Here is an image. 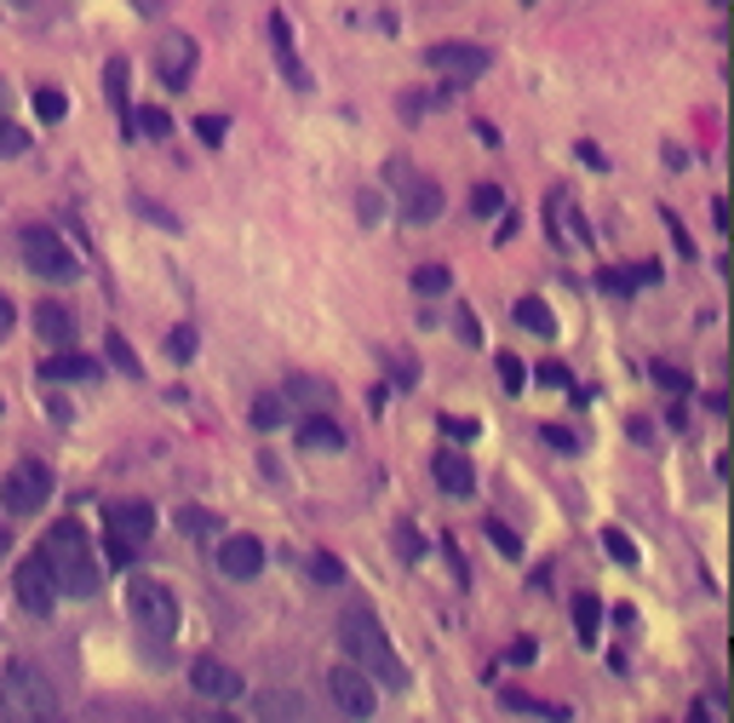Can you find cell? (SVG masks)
Wrapping results in <instances>:
<instances>
[{"label": "cell", "instance_id": "cell-1", "mask_svg": "<svg viewBox=\"0 0 734 723\" xmlns=\"http://www.w3.org/2000/svg\"><path fill=\"white\" fill-rule=\"evenodd\" d=\"M339 643H345L350 666L373 678V689H408V671H402V660H396V649H391V637H385L373 609H345Z\"/></svg>", "mask_w": 734, "mask_h": 723}, {"label": "cell", "instance_id": "cell-2", "mask_svg": "<svg viewBox=\"0 0 734 723\" xmlns=\"http://www.w3.org/2000/svg\"><path fill=\"white\" fill-rule=\"evenodd\" d=\"M41 557H46V568H53V580H58V597H92L98 591V557H92V540H87V529L75 517L46 529Z\"/></svg>", "mask_w": 734, "mask_h": 723}, {"label": "cell", "instance_id": "cell-3", "mask_svg": "<svg viewBox=\"0 0 734 723\" xmlns=\"http://www.w3.org/2000/svg\"><path fill=\"white\" fill-rule=\"evenodd\" d=\"M0 723H58V694L30 660L0 671Z\"/></svg>", "mask_w": 734, "mask_h": 723}, {"label": "cell", "instance_id": "cell-4", "mask_svg": "<svg viewBox=\"0 0 734 723\" xmlns=\"http://www.w3.org/2000/svg\"><path fill=\"white\" fill-rule=\"evenodd\" d=\"M18 247H23V264H30L35 276H46V282H75L81 276V259L64 247V236L53 230V224H30V230L18 236Z\"/></svg>", "mask_w": 734, "mask_h": 723}, {"label": "cell", "instance_id": "cell-5", "mask_svg": "<svg viewBox=\"0 0 734 723\" xmlns=\"http://www.w3.org/2000/svg\"><path fill=\"white\" fill-rule=\"evenodd\" d=\"M126 614H133V626L149 632V637L179 632V597H172V586H161V580H133L126 586Z\"/></svg>", "mask_w": 734, "mask_h": 723}, {"label": "cell", "instance_id": "cell-6", "mask_svg": "<svg viewBox=\"0 0 734 723\" xmlns=\"http://www.w3.org/2000/svg\"><path fill=\"white\" fill-rule=\"evenodd\" d=\"M46 500H53V471H46L41 460H23L7 471V483H0V506H7L12 517H35Z\"/></svg>", "mask_w": 734, "mask_h": 723}, {"label": "cell", "instance_id": "cell-7", "mask_svg": "<svg viewBox=\"0 0 734 723\" xmlns=\"http://www.w3.org/2000/svg\"><path fill=\"white\" fill-rule=\"evenodd\" d=\"M104 529H110V557L126 563L138 552V545L156 534V511H149L144 500H126V506H110L104 511Z\"/></svg>", "mask_w": 734, "mask_h": 723}, {"label": "cell", "instance_id": "cell-8", "mask_svg": "<svg viewBox=\"0 0 734 723\" xmlns=\"http://www.w3.org/2000/svg\"><path fill=\"white\" fill-rule=\"evenodd\" d=\"M425 64L437 69V75H448L453 87H471V81H483V75L494 69V53H488V46H460V41H442V46H430V53H425Z\"/></svg>", "mask_w": 734, "mask_h": 723}, {"label": "cell", "instance_id": "cell-9", "mask_svg": "<svg viewBox=\"0 0 734 723\" xmlns=\"http://www.w3.org/2000/svg\"><path fill=\"white\" fill-rule=\"evenodd\" d=\"M327 689H334V701H339V712H345V718H373V707H379L373 678H368V671H357L350 660L327 671Z\"/></svg>", "mask_w": 734, "mask_h": 723}, {"label": "cell", "instance_id": "cell-10", "mask_svg": "<svg viewBox=\"0 0 734 723\" xmlns=\"http://www.w3.org/2000/svg\"><path fill=\"white\" fill-rule=\"evenodd\" d=\"M18 597H23V609H30V614H53V603H58V580H53V568H46L41 552L18 563Z\"/></svg>", "mask_w": 734, "mask_h": 723}, {"label": "cell", "instance_id": "cell-11", "mask_svg": "<svg viewBox=\"0 0 734 723\" xmlns=\"http://www.w3.org/2000/svg\"><path fill=\"white\" fill-rule=\"evenodd\" d=\"M437 218H442V184L437 179H402V224L425 230Z\"/></svg>", "mask_w": 734, "mask_h": 723}, {"label": "cell", "instance_id": "cell-12", "mask_svg": "<svg viewBox=\"0 0 734 723\" xmlns=\"http://www.w3.org/2000/svg\"><path fill=\"white\" fill-rule=\"evenodd\" d=\"M218 568H224L230 580H252V575L264 568V540H252V534H224Z\"/></svg>", "mask_w": 734, "mask_h": 723}, {"label": "cell", "instance_id": "cell-13", "mask_svg": "<svg viewBox=\"0 0 734 723\" xmlns=\"http://www.w3.org/2000/svg\"><path fill=\"white\" fill-rule=\"evenodd\" d=\"M190 684H195V694H207V701H236V694H241V678L224 660H213V655H201L190 666Z\"/></svg>", "mask_w": 734, "mask_h": 723}, {"label": "cell", "instance_id": "cell-14", "mask_svg": "<svg viewBox=\"0 0 734 723\" xmlns=\"http://www.w3.org/2000/svg\"><path fill=\"white\" fill-rule=\"evenodd\" d=\"M190 69H195V41L190 35H167L156 46V75L167 87H190Z\"/></svg>", "mask_w": 734, "mask_h": 723}, {"label": "cell", "instance_id": "cell-15", "mask_svg": "<svg viewBox=\"0 0 734 723\" xmlns=\"http://www.w3.org/2000/svg\"><path fill=\"white\" fill-rule=\"evenodd\" d=\"M270 46H275V64H282L287 87H298V92H305V87H310V75H305V64L293 58V30H287V12H270Z\"/></svg>", "mask_w": 734, "mask_h": 723}, {"label": "cell", "instance_id": "cell-16", "mask_svg": "<svg viewBox=\"0 0 734 723\" xmlns=\"http://www.w3.org/2000/svg\"><path fill=\"white\" fill-rule=\"evenodd\" d=\"M430 471H437V483L453 494V500H471V494H476V471H471L465 454H437V465H430Z\"/></svg>", "mask_w": 734, "mask_h": 723}, {"label": "cell", "instance_id": "cell-17", "mask_svg": "<svg viewBox=\"0 0 734 723\" xmlns=\"http://www.w3.org/2000/svg\"><path fill=\"white\" fill-rule=\"evenodd\" d=\"M298 448H310V454H339V448H345V431H339L327 414H310L305 426H298Z\"/></svg>", "mask_w": 734, "mask_h": 723}, {"label": "cell", "instance_id": "cell-18", "mask_svg": "<svg viewBox=\"0 0 734 723\" xmlns=\"http://www.w3.org/2000/svg\"><path fill=\"white\" fill-rule=\"evenodd\" d=\"M41 380H46V385H58V380H87V385H92V380H98V362L64 351V357H46V362H41Z\"/></svg>", "mask_w": 734, "mask_h": 723}, {"label": "cell", "instance_id": "cell-19", "mask_svg": "<svg viewBox=\"0 0 734 723\" xmlns=\"http://www.w3.org/2000/svg\"><path fill=\"white\" fill-rule=\"evenodd\" d=\"M35 334H41L46 344H69V339H75V310H69V305H41V310H35Z\"/></svg>", "mask_w": 734, "mask_h": 723}, {"label": "cell", "instance_id": "cell-20", "mask_svg": "<svg viewBox=\"0 0 734 723\" xmlns=\"http://www.w3.org/2000/svg\"><path fill=\"white\" fill-rule=\"evenodd\" d=\"M259 718L264 723H305V707H298L287 689H270L264 701H259Z\"/></svg>", "mask_w": 734, "mask_h": 723}, {"label": "cell", "instance_id": "cell-21", "mask_svg": "<svg viewBox=\"0 0 734 723\" xmlns=\"http://www.w3.org/2000/svg\"><path fill=\"white\" fill-rule=\"evenodd\" d=\"M133 121H138V133H144V138H167V133H172V115H167V110H156V104L126 110V133H133Z\"/></svg>", "mask_w": 734, "mask_h": 723}, {"label": "cell", "instance_id": "cell-22", "mask_svg": "<svg viewBox=\"0 0 734 723\" xmlns=\"http://www.w3.org/2000/svg\"><path fill=\"white\" fill-rule=\"evenodd\" d=\"M252 426H259V431H275V426H287V396L264 391L259 403H252Z\"/></svg>", "mask_w": 734, "mask_h": 723}, {"label": "cell", "instance_id": "cell-23", "mask_svg": "<svg viewBox=\"0 0 734 723\" xmlns=\"http://www.w3.org/2000/svg\"><path fill=\"white\" fill-rule=\"evenodd\" d=\"M179 529H184V534H201V540H218V534H224V517L201 511V506H184V511H179Z\"/></svg>", "mask_w": 734, "mask_h": 723}, {"label": "cell", "instance_id": "cell-24", "mask_svg": "<svg viewBox=\"0 0 734 723\" xmlns=\"http://www.w3.org/2000/svg\"><path fill=\"white\" fill-rule=\"evenodd\" d=\"M517 321H522L528 334H545V339L556 334V316L545 310V298H522V305H517Z\"/></svg>", "mask_w": 734, "mask_h": 723}, {"label": "cell", "instance_id": "cell-25", "mask_svg": "<svg viewBox=\"0 0 734 723\" xmlns=\"http://www.w3.org/2000/svg\"><path fill=\"white\" fill-rule=\"evenodd\" d=\"M287 391H293V396H305V403H310L316 414H321L327 403H334V391H327L321 380H310V373H293V380H287Z\"/></svg>", "mask_w": 734, "mask_h": 723}, {"label": "cell", "instance_id": "cell-26", "mask_svg": "<svg viewBox=\"0 0 734 723\" xmlns=\"http://www.w3.org/2000/svg\"><path fill=\"white\" fill-rule=\"evenodd\" d=\"M574 626H579V637H597V626H602V603L597 597H574Z\"/></svg>", "mask_w": 734, "mask_h": 723}, {"label": "cell", "instance_id": "cell-27", "mask_svg": "<svg viewBox=\"0 0 734 723\" xmlns=\"http://www.w3.org/2000/svg\"><path fill=\"white\" fill-rule=\"evenodd\" d=\"M499 701L511 707V712H534V718H563V707H545V701H534V694H522V689H499Z\"/></svg>", "mask_w": 734, "mask_h": 723}, {"label": "cell", "instance_id": "cell-28", "mask_svg": "<svg viewBox=\"0 0 734 723\" xmlns=\"http://www.w3.org/2000/svg\"><path fill=\"white\" fill-rule=\"evenodd\" d=\"M104 92H110V104L126 115V58H110V69H104Z\"/></svg>", "mask_w": 734, "mask_h": 723}, {"label": "cell", "instance_id": "cell-29", "mask_svg": "<svg viewBox=\"0 0 734 723\" xmlns=\"http://www.w3.org/2000/svg\"><path fill=\"white\" fill-rule=\"evenodd\" d=\"M64 110H69V98H64L58 87H41V92H35V115H41V121H64Z\"/></svg>", "mask_w": 734, "mask_h": 723}, {"label": "cell", "instance_id": "cell-30", "mask_svg": "<svg viewBox=\"0 0 734 723\" xmlns=\"http://www.w3.org/2000/svg\"><path fill=\"white\" fill-rule=\"evenodd\" d=\"M448 282H453L448 264H419V270H414V287H419V293H448Z\"/></svg>", "mask_w": 734, "mask_h": 723}, {"label": "cell", "instance_id": "cell-31", "mask_svg": "<svg viewBox=\"0 0 734 723\" xmlns=\"http://www.w3.org/2000/svg\"><path fill=\"white\" fill-rule=\"evenodd\" d=\"M310 575H316L321 586H339V580H345V563H339L334 552H316V557H310Z\"/></svg>", "mask_w": 734, "mask_h": 723}, {"label": "cell", "instance_id": "cell-32", "mask_svg": "<svg viewBox=\"0 0 734 723\" xmlns=\"http://www.w3.org/2000/svg\"><path fill=\"white\" fill-rule=\"evenodd\" d=\"M224 133H230V121H224V115H201V121H195V138L207 144V149H218Z\"/></svg>", "mask_w": 734, "mask_h": 723}, {"label": "cell", "instance_id": "cell-33", "mask_svg": "<svg viewBox=\"0 0 734 723\" xmlns=\"http://www.w3.org/2000/svg\"><path fill=\"white\" fill-rule=\"evenodd\" d=\"M488 540H494V552H499V557H522V540H517L511 529H505V522H499V517L488 522Z\"/></svg>", "mask_w": 734, "mask_h": 723}, {"label": "cell", "instance_id": "cell-34", "mask_svg": "<svg viewBox=\"0 0 734 723\" xmlns=\"http://www.w3.org/2000/svg\"><path fill=\"white\" fill-rule=\"evenodd\" d=\"M499 207H505V195H499L494 184H476V195H471V213H476V218H494Z\"/></svg>", "mask_w": 734, "mask_h": 723}, {"label": "cell", "instance_id": "cell-35", "mask_svg": "<svg viewBox=\"0 0 734 723\" xmlns=\"http://www.w3.org/2000/svg\"><path fill=\"white\" fill-rule=\"evenodd\" d=\"M23 149H30V133L12 127V121L0 115V156H23Z\"/></svg>", "mask_w": 734, "mask_h": 723}, {"label": "cell", "instance_id": "cell-36", "mask_svg": "<svg viewBox=\"0 0 734 723\" xmlns=\"http://www.w3.org/2000/svg\"><path fill=\"white\" fill-rule=\"evenodd\" d=\"M167 357H172V362H190V357H195V328H172V334H167Z\"/></svg>", "mask_w": 734, "mask_h": 723}, {"label": "cell", "instance_id": "cell-37", "mask_svg": "<svg viewBox=\"0 0 734 723\" xmlns=\"http://www.w3.org/2000/svg\"><path fill=\"white\" fill-rule=\"evenodd\" d=\"M602 540H609V557H614V563H625V568H631V563H637V545H631V540H625L620 529H609V534H602Z\"/></svg>", "mask_w": 734, "mask_h": 723}, {"label": "cell", "instance_id": "cell-38", "mask_svg": "<svg viewBox=\"0 0 734 723\" xmlns=\"http://www.w3.org/2000/svg\"><path fill=\"white\" fill-rule=\"evenodd\" d=\"M540 437H545V448H556V454H574V448H579V442H574V431H568V426H545V431H540Z\"/></svg>", "mask_w": 734, "mask_h": 723}, {"label": "cell", "instance_id": "cell-39", "mask_svg": "<svg viewBox=\"0 0 734 723\" xmlns=\"http://www.w3.org/2000/svg\"><path fill=\"white\" fill-rule=\"evenodd\" d=\"M654 380H660L666 391H689V373L671 368V362H654Z\"/></svg>", "mask_w": 734, "mask_h": 723}, {"label": "cell", "instance_id": "cell-40", "mask_svg": "<svg viewBox=\"0 0 734 723\" xmlns=\"http://www.w3.org/2000/svg\"><path fill=\"white\" fill-rule=\"evenodd\" d=\"M499 380H505V391H522L528 373H522V362H517V357H505V351H499Z\"/></svg>", "mask_w": 734, "mask_h": 723}, {"label": "cell", "instance_id": "cell-41", "mask_svg": "<svg viewBox=\"0 0 734 723\" xmlns=\"http://www.w3.org/2000/svg\"><path fill=\"white\" fill-rule=\"evenodd\" d=\"M110 357H115V368H126V373H138V357L126 351V339L121 334H110Z\"/></svg>", "mask_w": 734, "mask_h": 723}, {"label": "cell", "instance_id": "cell-42", "mask_svg": "<svg viewBox=\"0 0 734 723\" xmlns=\"http://www.w3.org/2000/svg\"><path fill=\"white\" fill-rule=\"evenodd\" d=\"M540 385H568V368L563 362H545L540 368Z\"/></svg>", "mask_w": 734, "mask_h": 723}, {"label": "cell", "instance_id": "cell-43", "mask_svg": "<svg viewBox=\"0 0 734 723\" xmlns=\"http://www.w3.org/2000/svg\"><path fill=\"white\" fill-rule=\"evenodd\" d=\"M442 431H448V437H476V426H471V419H453V414L442 419Z\"/></svg>", "mask_w": 734, "mask_h": 723}, {"label": "cell", "instance_id": "cell-44", "mask_svg": "<svg viewBox=\"0 0 734 723\" xmlns=\"http://www.w3.org/2000/svg\"><path fill=\"white\" fill-rule=\"evenodd\" d=\"M419 552H425V540L414 529H402V557H419Z\"/></svg>", "mask_w": 734, "mask_h": 723}, {"label": "cell", "instance_id": "cell-45", "mask_svg": "<svg viewBox=\"0 0 734 723\" xmlns=\"http://www.w3.org/2000/svg\"><path fill=\"white\" fill-rule=\"evenodd\" d=\"M12 321H18V316H12V298H7V293H0V339H7V334H12Z\"/></svg>", "mask_w": 734, "mask_h": 723}, {"label": "cell", "instance_id": "cell-46", "mask_svg": "<svg viewBox=\"0 0 734 723\" xmlns=\"http://www.w3.org/2000/svg\"><path fill=\"white\" fill-rule=\"evenodd\" d=\"M453 321H460V339H465V344H476V339H483V334H476V321H471L465 310H460V316H453Z\"/></svg>", "mask_w": 734, "mask_h": 723}, {"label": "cell", "instance_id": "cell-47", "mask_svg": "<svg viewBox=\"0 0 734 723\" xmlns=\"http://www.w3.org/2000/svg\"><path fill=\"white\" fill-rule=\"evenodd\" d=\"M666 218H671V213H666ZM671 236H677V247H682V259H689V253H695V241H689V230H682L677 218H671Z\"/></svg>", "mask_w": 734, "mask_h": 723}, {"label": "cell", "instance_id": "cell-48", "mask_svg": "<svg viewBox=\"0 0 734 723\" xmlns=\"http://www.w3.org/2000/svg\"><path fill=\"white\" fill-rule=\"evenodd\" d=\"M195 723H241V718H230V712H207V718H195Z\"/></svg>", "mask_w": 734, "mask_h": 723}, {"label": "cell", "instance_id": "cell-49", "mask_svg": "<svg viewBox=\"0 0 734 723\" xmlns=\"http://www.w3.org/2000/svg\"><path fill=\"white\" fill-rule=\"evenodd\" d=\"M7 545H12V534H7V522H0V557H7Z\"/></svg>", "mask_w": 734, "mask_h": 723}, {"label": "cell", "instance_id": "cell-50", "mask_svg": "<svg viewBox=\"0 0 734 723\" xmlns=\"http://www.w3.org/2000/svg\"><path fill=\"white\" fill-rule=\"evenodd\" d=\"M528 7H534V0H528Z\"/></svg>", "mask_w": 734, "mask_h": 723}]
</instances>
